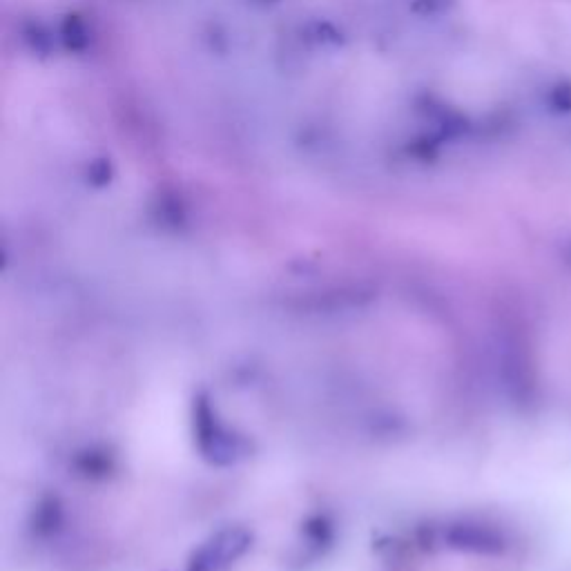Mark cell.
I'll return each mask as SVG.
<instances>
[{"mask_svg": "<svg viewBox=\"0 0 571 571\" xmlns=\"http://www.w3.org/2000/svg\"><path fill=\"white\" fill-rule=\"evenodd\" d=\"M547 103H549L551 112L556 114H569L571 112V80L563 79L549 89L547 94Z\"/></svg>", "mask_w": 571, "mask_h": 571, "instance_id": "6da1fadb", "label": "cell"}]
</instances>
